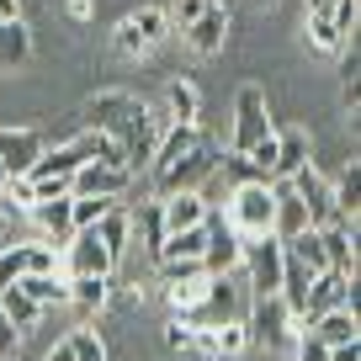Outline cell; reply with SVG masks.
<instances>
[{"instance_id":"1","label":"cell","mask_w":361,"mask_h":361,"mask_svg":"<svg viewBox=\"0 0 361 361\" xmlns=\"http://www.w3.org/2000/svg\"><path fill=\"white\" fill-rule=\"evenodd\" d=\"M271 218H276L271 180H239L234 197H228V228L239 239H260V234H271Z\"/></svg>"},{"instance_id":"2","label":"cell","mask_w":361,"mask_h":361,"mask_svg":"<svg viewBox=\"0 0 361 361\" xmlns=\"http://www.w3.org/2000/svg\"><path fill=\"white\" fill-rule=\"evenodd\" d=\"M298 319H293V308L282 303V293H266V298H255V303L245 308V329H250V340H260L266 350H293L298 345Z\"/></svg>"},{"instance_id":"3","label":"cell","mask_w":361,"mask_h":361,"mask_svg":"<svg viewBox=\"0 0 361 361\" xmlns=\"http://www.w3.org/2000/svg\"><path fill=\"white\" fill-rule=\"evenodd\" d=\"M213 170H218L213 144H207V138H197L186 154H176L170 165H159V170H154V197H170V192H197V186H202Z\"/></svg>"},{"instance_id":"4","label":"cell","mask_w":361,"mask_h":361,"mask_svg":"<svg viewBox=\"0 0 361 361\" xmlns=\"http://www.w3.org/2000/svg\"><path fill=\"white\" fill-rule=\"evenodd\" d=\"M180 319H186V324H202V329L228 324V319H245V293H239L234 271H224V276H207L202 303H197V308H186Z\"/></svg>"},{"instance_id":"5","label":"cell","mask_w":361,"mask_h":361,"mask_svg":"<svg viewBox=\"0 0 361 361\" xmlns=\"http://www.w3.org/2000/svg\"><path fill=\"white\" fill-rule=\"evenodd\" d=\"M59 266H64V276H112V250L102 245V234L96 228H75V234L59 245Z\"/></svg>"},{"instance_id":"6","label":"cell","mask_w":361,"mask_h":361,"mask_svg":"<svg viewBox=\"0 0 361 361\" xmlns=\"http://www.w3.org/2000/svg\"><path fill=\"white\" fill-rule=\"evenodd\" d=\"M282 180H293V192L303 197V207H308V224H314V228L340 224V213H335V186H329V180L319 176L314 165H298L293 176H282Z\"/></svg>"},{"instance_id":"7","label":"cell","mask_w":361,"mask_h":361,"mask_svg":"<svg viewBox=\"0 0 361 361\" xmlns=\"http://www.w3.org/2000/svg\"><path fill=\"white\" fill-rule=\"evenodd\" d=\"M350 271H314V282H308V303H303V319L298 324H314L319 314H329V308H350Z\"/></svg>"},{"instance_id":"8","label":"cell","mask_w":361,"mask_h":361,"mask_svg":"<svg viewBox=\"0 0 361 361\" xmlns=\"http://www.w3.org/2000/svg\"><path fill=\"white\" fill-rule=\"evenodd\" d=\"M260 133H271L266 90H260V85H239V96H234V154H245Z\"/></svg>"},{"instance_id":"9","label":"cell","mask_w":361,"mask_h":361,"mask_svg":"<svg viewBox=\"0 0 361 361\" xmlns=\"http://www.w3.org/2000/svg\"><path fill=\"white\" fill-rule=\"evenodd\" d=\"M128 180H133L128 165H96V159H85V165L69 176V197H123Z\"/></svg>"},{"instance_id":"10","label":"cell","mask_w":361,"mask_h":361,"mask_svg":"<svg viewBox=\"0 0 361 361\" xmlns=\"http://www.w3.org/2000/svg\"><path fill=\"white\" fill-rule=\"evenodd\" d=\"M43 149L48 144H43L37 128H0V170H6V176H27Z\"/></svg>"},{"instance_id":"11","label":"cell","mask_w":361,"mask_h":361,"mask_svg":"<svg viewBox=\"0 0 361 361\" xmlns=\"http://www.w3.org/2000/svg\"><path fill=\"white\" fill-rule=\"evenodd\" d=\"M271 197H276V218H271V234L276 239H293V234H303V228H314L308 224V207H303V197L293 192V180H271Z\"/></svg>"},{"instance_id":"12","label":"cell","mask_w":361,"mask_h":361,"mask_svg":"<svg viewBox=\"0 0 361 361\" xmlns=\"http://www.w3.org/2000/svg\"><path fill=\"white\" fill-rule=\"evenodd\" d=\"M239 255H245V239H239L228 224H218V218H213V234H207V250H202V271H207V276L239 271Z\"/></svg>"},{"instance_id":"13","label":"cell","mask_w":361,"mask_h":361,"mask_svg":"<svg viewBox=\"0 0 361 361\" xmlns=\"http://www.w3.org/2000/svg\"><path fill=\"white\" fill-rule=\"evenodd\" d=\"M207 213H213V207L202 202V192H170V197H159L165 234H176V228H192V224H207Z\"/></svg>"},{"instance_id":"14","label":"cell","mask_w":361,"mask_h":361,"mask_svg":"<svg viewBox=\"0 0 361 361\" xmlns=\"http://www.w3.org/2000/svg\"><path fill=\"white\" fill-rule=\"evenodd\" d=\"M180 32H186V43H192L197 54H218V48H224V37H228V11L213 0V6H207L192 27H180Z\"/></svg>"},{"instance_id":"15","label":"cell","mask_w":361,"mask_h":361,"mask_svg":"<svg viewBox=\"0 0 361 361\" xmlns=\"http://www.w3.org/2000/svg\"><path fill=\"white\" fill-rule=\"evenodd\" d=\"M90 228L102 234V245L112 250V260H123V250L133 245V213H128L123 202H112V207H106V213L96 218V224H90Z\"/></svg>"},{"instance_id":"16","label":"cell","mask_w":361,"mask_h":361,"mask_svg":"<svg viewBox=\"0 0 361 361\" xmlns=\"http://www.w3.org/2000/svg\"><path fill=\"white\" fill-rule=\"evenodd\" d=\"M207 234H213V213H207V224H192V228H176V234H165V245H159V260H202Z\"/></svg>"},{"instance_id":"17","label":"cell","mask_w":361,"mask_h":361,"mask_svg":"<svg viewBox=\"0 0 361 361\" xmlns=\"http://www.w3.org/2000/svg\"><path fill=\"white\" fill-rule=\"evenodd\" d=\"M16 287H22L32 303H69V276H59V271H22L16 276Z\"/></svg>"},{"instance_id":"18","label":"cell","mask_w":361,"mask_h":361,"mask_svg":"<svg viewBox=\"0 0 361 361\" xmlns=\"http://www.w3.org/2000/svg\"><path fill=\"white\" fill-rule=\"evenodd\" d=\"M308 335H319L324 345H345V340H356V314L350 308H329V314H319L314 324H308Z\"/></svg>"},{"instance_id":"19","label":"cell","mask_w":361,"mask_h":361,"mask_svg":"<svg viewBox=\"0 0 361 361\" xmlns=\"http://www.w3.org/2000/svg\"><path fill=\"white\" fill-rule=\"evenodd\" d=\"M298 165H308V128H282L276 133V176H293Z\"/></svg>"},{"instance_id":"20","label":"cell","mask_w":361,"mask_h":361,"mask_svg":"<svg viewBox=\"0 0 361 361\" xmlns=\"http://www.w3.org/2000/svg\"><path fill=\"white\" fill-rule=\"evenodd\" d=\"M165 112H170V123H197L202 96H197L192 80H170V85H165Z\"/></svg>"},{"instance_id":"21","label":"cell","mask_w":361,"mask_h":361,"mask_svg":"<svg viewBox=\"0 0 361 361\" xmlns=\"http://www.w3.org/2000/svg\"><path fill=\"white\" fill-rule=\"evenodd\" d=\"M27 213H32L37 224L54 234V245H64V239L75 234V224H69V197H48V202H32Z\"/></svg>"},{"instance_id":"22","label":"cell","mask_w":361,"mask_h":361,"mask_svg":"<svg viewBox=\"0 0 361 361\" xmlns=\"http://www.w3.org/2000/svg\"><path fill=\"white\" fill-rule=\"evenodd\" d=\"M27 54H32V32L22 27V16H16V22H0V69L27 64Z\"/></svg>"},{"instance_id":"23","label":"cell","mask_w":361,"mask_h":361,"mask_svg":"<svg viewBox=\"0 0 361 361\" xmlns=\"http://www.w3.org/2000/svg\"><path fill=\"white\" fill-rule=\"evenodd\" d=\"M0 314L11 319L16 329H32L37 319H43V303H32V298H27L22 287L11 282V287H0Z\"/></svg>"},{"instance_id":"24","label":"cell","mask_w":361,"mask_h":361,"mask_svg":"<svg viewBox=\"0 0 361 361\" xmlns=\"http://www.w3.org/2000/svg\"><path fill=\"white\" fill-rule=\"evenodd\" d=\"M106 293H112V276H69V303L80 314H96L106 303Z\"/></svg>"},{"instance_id":"25","label":"cell","mask_w":361,"mask_h":361,"mask_svg":"<svg viewBox=\"0 0 361 361\" xmlns=\"http://www.w3.org/2000/svg\"><path fill=\"white\" fill-rule=\"evenodd\" d=\"M335 213H340V224L356 228V213H361V170H356V159L345 165V176H340V186H335Z\"/></svg>"},{"instance_id":"26","label":"cell","mask_w":361,"mask_h":361,"mask_svg":"<svg viewBox=\"0 0 361 361\" xmlns=\"http://www.w3.org/2000/svg\"><path fill=\"white\" fill-rule=\"evenodd\" d=\"M282 245H287V255H298L308 271H329V260H324V239H319V228H303V234L282 239Z\"/></svg>"},{"instance_id":"27","label":"cell","mask_w":361,"mask_h":361,"mask_svg":"<svg viewBox=\"0 0 361 361\" xmlns=\"http://www.w3.org/2000/svg\"><path fill=\"white\" fill-rule=\"evenodd\" d=\"M144 234V250L159 260V245H165V218H159V202H149V207H138L133 213V239Z\"/></svg>"},{"instance_id":"28","label":"cell","mask_w":361,"mask_h":361,"mask_svg":"<svg viewBox=\"0 0 361 361\" xmlns=\"http://www.w3.org/2000/svg\"><path fill=\"white\" fill-rule=\"evenodd\" d=\"M128 22H133V32L144 37V48H154V43H165V37H170V16L159 11V6H144V11H133Z\"/></svg>"},{"instance_id":"29","label":"cell","mask_w":361,"mask_h":361,"mask_svg":"<svg viewBox=\"0 0 361 361\" xmlns=\"http://www.w3.org/2000/svg\"><path fill=\"white\" fill-rule=\"evenodd\" d=\"M308 43H314L319 54H340V48H345L350 37L340 32V27L329 22V16H308Z\"/></svg>"},{"instance_id":"30","label":"cell","mask_w":361,"mask_h":361,"mask_svg":"<svg viewBox=\"0 0 361 361\" xmlns=\"http://www.w3.org/2000/svg\"><path fill=\"white\" fill-rule=\"evenodd\" d=\"M213 340H218V361H228L250 345V329H245V319H228V324H213Z\"/></svg>"},{"instance_id":"31","label":"cell","mask_w":361,"mask_h":361,"mask_svg":"<svg viewBox=\"0 0 361 361\" xmlns=\"http://www.w3.org/2000/svg\"><path fill=\"white\" fill-rule=\"evenodd\" d=\"M112 202H117V197H69V224H75V228H90Z\"/></svg>"},{"instance_id":"32","label":"cell","mask_w":361,"mask_h":361,"mask_svg":"<svg viewBox=\"0 0 361 361\" xmlns=\"http://www.w3.org/2000/svg\"><path fill=\"white\" fill-rule=\"evenodd\" d=\"M27 271V245H11V250H0V287H11L16 276Z\"/></svg>"},{"instance_id":"33","label":"cell","mask_w":361,"mask_h":361,"mask_svg":"<svg viewBox=\"0 0 361 361\" xmlns=\"http://www.w3.org/2000/svg\"><path fill=\"white\" fill-rule=\"evenodd\" d=\"M75 361H106V345L96 340V329H75Z\"/></svg>"},{"instance_id":"34","label":"cell","mask_w":361,"mask_h":361,"mask_svg":"<svg viewBox=\"0 0 361 361\" xmlns=\"http://www.w3.org/2000/svg\"><path fill=\"white\" fill-rule=\"evenodd\" d=\"M159 276L165 282H192V276H207L202 260H159Z\"/></svg>"},{"instance_id":"35","label":"cell","mask_w":361,"mask_h":361,"mask_svg":"<svg viewBox=\"0 0 361 361\" xmlns=\"http://www.w3.org/2000/svg\"><path fill=\"white\" fill-rule=\"evenodd\" d=\"M207 6H213V0H176V6H170L165 16H170V27H192L197 16L207 11Z\"/></svg>"},{"instance_id":"36","label":"cell","mask_w":361,"mask_h":361,"mask_svg":"<svg viewBox=\"0 0 361 361\" xmlns=\"http://www.w3.org/2000/svg\"><path fill=\"white\" fill-rule=\"evenodd\" d=\"M329 22L340 27V32H356V22H361V0H335V11H329Z\"/></svg>"},{"instance_id":"37","label":"cell","mask_w":361,"mask_h":361,"mask_svg":"<svg viewBox=\"0 0 361 361\" xmlns=\"http://www.w3.org/2000/svg\"><path fill=\"white\" fill-rule=\"evenodd\" d=\"M165 345H170V350H192V345H197V324H186V319L165 324Z\"/></svg>"},{"instance_id":"38","label":"cell","mask_w":361,"mask_h":361,"mask_svg":"<svg viewBox=\"0 0 361 361\" xmlns=\"http://www.w3.org/2000/svg\"><path fill=\"white\" fill-rule=\"evenodd\" d=\"M117 54H128V59L149 54V48H144V37L133 32V22H128V16H123V22H117Z\"/></svg>"},{"instance_id":"39","label":"cell","mask_w":361,"mask_h":361,"mask_svg":"<svg viewBox=\"0 0 361 361\" xmlns=\"http://www.w3.org/2000/svg\"><path fill=\"white\" fill-rule=\"evenodd\" d=\"M298 361H329V345H324V340H319V335H298Z\"/></svg>"},{"instance_id":"40","label":"cell","mask_w":361,"mask_h":361,"mask_svg":"<svg viewBox=\"0 0 361 361\" xmlns=\"http://www.w3.org/2000/svg\"><path fill=\"white\" fill-rule=\"evenodd\" d=\"M16 345H22V329H16L6 314H0V361H6V356H16Z\"/></svg>"},{"instance_id":"41","label":"cell","mask_w":361,"mask_h":361,"mask_svg":"<svg viewBox=\"0 0 361 361\" xmlns=\"http://www.w3.org/2000/svg\"><path fill=\"white\" fill-rule=\"evenodd\" d=\"M329 361H361V340H345V345H329Z\"/></svg>"},{"instance_id":"42","label":"cell","mask_w":361,"mask_h":361,"mask_svg":"<svg viewBox=\"0 0 361 361\" xmlns=\"http://www.w3.org/2000/svg\"><path fill=\"white\" fill-rule=\"evenodd\" d=\"M43 361H75V340H69V335H64V340H59V345H54V350H48V356H43Z\"/></svg>"},{"instance_id":"43","label":"cell","mask_w":361,"mask_h":361,"mask_svg":"<svg viewBox=\"0 0 361 361\" xmlns=\"http://www.w3.org/2000/svg\"><path fill=\"white\" fill-rule=\"evenodd\" d=\"M22 16V0H0V22H16Z\"/></svg>"},{"instance_id":"44","label":"cell","mask_w":361,"mask_h":361,"mask_svg":"<svg viewBox=\"0 0 361 361\" xmlns=\"http://www.w3.org/2000/svg\"><path fill=\"white\" fill-rule=\"evenodd\" d=\"M335 11V0H308V16H329Z\"/></svg>"},{"instance_id":"45","label":"cell","mask_w":361,"mask_h":361,"mask_svg":"<svg viewBox=\"0 0 361 361\" xmlns=\"http://www.w3.org/2000/svg\"><path fill=\"white\" fill-rule=\"evenodd\" d=\"M69 16H75V22H85V16H90V0H69Z\"/></svg>"},{"instance_id":"46","label":"cell","mask_w":361,"mask_h":361,"mask_svg":"<svg viewBox=\"0 0 361 361\" xmlns=\"http://www.w3.org/2000/svg\"><path fill=\"white\" fill-rule=\"evenodd\" d=\"M0 197H6V170H0Z\"/></svg>"}]
</instances>
